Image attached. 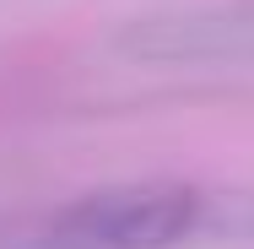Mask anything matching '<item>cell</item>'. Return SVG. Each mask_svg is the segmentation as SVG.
Returning a JSON list of instances; mask_svg holds the SVG:
<instances>
[{
    "label": "cell",
    "instance_id": "1",
    "mask_svg": "<svg viewBox=\"0 0 254 249\" xmlns=\"http://www.w3.org/2000/svg\"><path fill=\"white\" fill-rule=\"evenodd\" d=\"M254 244V190L195 179H130L65 200L33 228V249H200Z\"/></svg>",
    "mask_w": 254,
    "mask_h": 249
},
{
    "label": "cell",
    "instance_id": "2",
    "mask_svg": "<svg viewBox=\"0 0 254 249\" xmlns=\"http://www.w3.org/2000/svg\"><path fill=\"white\" fill-rule=\"evenodd\" d=\"M114 49L152 71H254V0L141 16L119 27Z\"/></svg>",
    "mask_w": 254,
    "mask_h": 249
}]
</instances>
